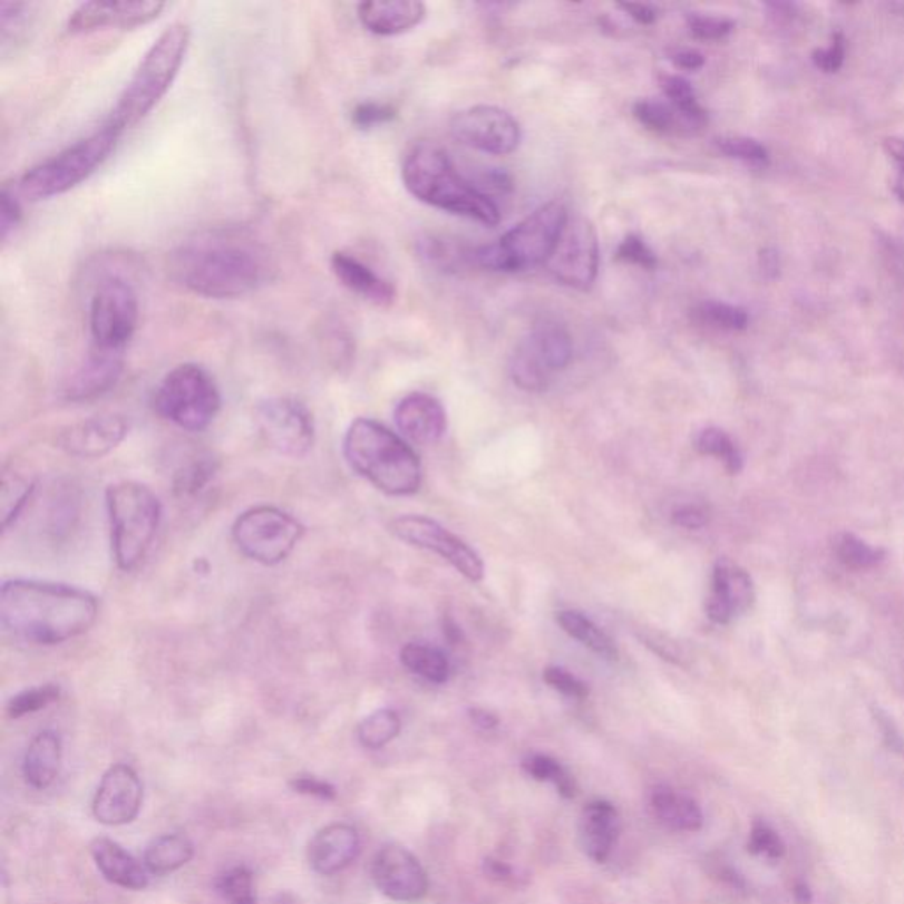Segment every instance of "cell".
Masks as SVG:
<instances>
[{
	"label": "cell",
	"instance_id": "cell-1",
	"mask_svg": "<svg viewBox=\"0 0 904 904\" xmlns=\"http://www.w3.org/2000/svg\"><path fill=\"white\" fill-rule=\"evenodd\" d=\"M171 276L198 298L237 299L268 286L278 274L264 243L243 230H213L187 239L168 260Z\"/></svg>",
	"mask_w": 904,
	"mask_h": 904
},
{
	"label": "cell",
	"instance_id": "cell-2",
	"mask_svg": "<svg viewBox=\"0 0 904 904\" xmlns=\"http://www.w3.org/2000/svg\"><path fill=\"white\" fill-rule=\"evenodd\" d=\"M98 616V597L78 586L17 577L0 589L2 628L30 645H60L81 636Z\"/></svg>",
	"mask_w": 904,
	"mask_h": 904
},
{
	"label": "cell",
	"instance_id": "cell-3",
	"mask_svg": "<svg viewBox=\"0 0 904 904\" xmlns=\"http://www.w3.org/2000/svg\"><path fill=\"white\" fill-rule=\"evenodd\" d=\"M343 456L356 474L391 497L419 492L422 467L416 450L404 437L368 417H359L347 429Z\"/></svg>",
	"mask_w": 904,
	"mask_h": 904
},
{
	"label": "cell",
	"instance_id": "cell-4",
	"mask_svg": "<svg viewBox=\"0 0 904 904\" xmlns=\"http://www.w3.org/2000/svg\"><path fill=\"white\" fill-rule=\"evenodd\" d=\"M401 177L408 193L431 207L470 217L488 226L498 225L500 221V211L495 202L465 181L446 150L437 144H417L405 157Z\"/></svg>",
	"mask_w": 904,
	"mask_h": 904
},
{
	"label": "cell",
	"instance_id": "cell-5",
	"mask_svg": "<svg viewBox=\"0 0 904 904\" xmlns=\"http://www.w3.org/2000/svg\"><path fill=\"white\" fill-rule=\"evenodd\" d=\"M192 43V29L183 22L166 27L145 51L128 84L108 114L107 128L120 133L135 128L174 86Z\"/></svg>",
	"mask_w": 904,
	"mask_h": 904
},
{
	"label": "cell",
	"instance_id": "cell-6",
	"mask_svg": "<svg viewBox=\"0 0 904 904\" xmlns=\"http://www.w3.org/2000/svg\"><path fill=\"white\" fill-rule=\"evenodd\" d=\"M111 553L120 571H135L153 548L163 507L156 493L138 480H120L107 488Z\"/></svg>",
	"mask_w": 904,
	"mask_h": 904
},
{
	"label": "cell",
	"instance_id": "cell-7",
	"mask_svg": "<svg viewBox=\"0 0 904 904\" xmlns=\"http://www.w3.org/2000/svg\"><path fill=\"white\" fill-rule=\"evenodd\" d=\"M570 220L561 202H550L535 208L531 216L509 230L495 244L472 251V262L497 272H518L548 262L562 230Z\"/></svg>",
	"mask_w": 904,
	"mask_h": 904
},
{
	"label": "cell",
	"instance_id": "cell-8",
	"mask_svg": "<svg viewBox=\"0 0 904 904\" xmlns=\"http://www.w3.org/2000/svg\"><path fill=\"white\" fill-rule=\"evenodd\" d=\"M119 138L120 133L103 126L62 153L32 166L18 181V193L30 202H39L71 192L107 162Z\"/></svg>",
	"mask_w": 904,
	"mask_h": 904
},
{
	"label": "cell",
	"instance_id": "cell-9",
	"mask_svg": "<svg viewBox=\"0 0 904 904\" xmlns=\"http://www.w3.org/2000/svg\"><path fill=\"white\" fill-rule=\"evenodd\" d=\"M154 410L163 419L186 431H204L221 410V392L202 366H175L157 386Z\"/></svg>",
	"mask_w": 904,
	"mask_h": 904
},
{
	"label": "cell",
	"instance_id": "cell-10",
	"mask_svg": "<svg viewBox=\"0 0 904 904\" xmlns=\"http://www.w3.org/2000/svg\"><path fill=\"white\" fill-rule=\"evenodd\" d=\"M307 527L286 511L256 506L239 514L232 540L239 552L262 565H278L298 548Z\"/></svg>",
	"mask_w": 904,
	"mask_h": 904
},
{
	"label": "cell",
	"instance_id": "cell-11",
	"mask_svg": "<svg viewBox=\"0 0 904 904\" xmlns=\"http://www.w3.org/2000/svg\"><path fill=\"white\" fill-rule=\"evenodd\" d=\"M140 317L138 295L129 281L119 276L103 280L89 304V331L93 347L124 352L133 340Z\"/></svg>",
	"mask_w": 904,
	"mask_h": 904
},
{
	"label": "cell",
	"instance_id": "cell-12",
	"mask_svg": "<svg viewBox=\"0 0 904 904\" xmlns=\"http://www.w3.org/2000/svg\"><path fill=\"white\" fill-rule=\"evenodd\" d=\"M389 531L414 548L437 553L461 576L467 577L468 582L479 583L485 577V564L479 553L435 519L419 514H405L392 519Z\"/></svg>",
	"mask_w": 904,
	"mask_h": 904
},
{
	"label": "cell",
	"instance_id": "cell-13",
	"mask_svg": "<svg viewBox=\"0 0 904 904\" xmlns=\"http://www.w3.org/2000/svg\"><path fill=\"white\" fill-rule=\"evenodd\" d=\"M546 268L562 285L582 292L594 286L599 272V241L591 221L585 217L567 220Z\"/></svg>",
	"mask_w": 904,
	"mask_h": 904
},
{
	"label": "cell",
	"instance_id": "cell-14",
	"mask_svg": "<svg viewBox=\"0 0 904 904\" xmlns=\"http://www.w3.org/2000/svg\"><path fill=\"white\" fill-rule=\"evenodd\" d=\"M260 431L280 455L299 459L313 449L314 420L310 408L292 396L269 398L256 407Z\"/></svg>",
	"mask_w": 904,
	"mask_h": 904
},
{
	"label": "cell",
	"instance_id": "cell-15",
	"mask_svg": "<svg viewBox=\"0 0 904 904\" xmlns=\"http://www.w3.org/2000/svg\"><path fill=\"white\" fill-rule=\"evenodd\" d=\"M450 135L459 144L493 156L514 153L522 142L518 120L509 111L488 105L458 111L450 120Z\"/></svg>",
	"mask_w": 904,
	"mask_h": 904
},
{
	"label": "cell",
	"instance_id": "cell-16",
	"mask_svg": "<svg viewBox=\"0 0 904 904\" xmlns=\"http://www.w3.org/2000/svg\"><path fill=\"white\" fill-rule=\"evenodd\" d=\"M375 885L383 896L399 903L422 900L429 883L420 862L407 848L398 845L383 846L371 864Z\"/></svg>",
	"mask_w": 904,
	"mask_h": 904
},
{
	"label": "cell",
	"instance_id": "cell-17",
	"mask_svg": "<svg viewBox=\"0 0 904 904\" xmlns=\"http://www.w3.org/2000/svg\"><path fill=\"white\" fill-rule=\"evenodd\" d=\"M144 803V786L133 767L117 764L105 772L94 795L93 813L108 827L132 824Z\"/></svg>",
	"mask_w": 904,
	"mask_h": 904
},
{
	"label": "cell",
	"instance_id": "cell-18",
	"mask_svg": "<svg viewBox=\"0 0 904 904\" xmlns=\"http://www.w3.org/2000/svg\"><path fill=\"white\" fill-rule=\"evenodd\" d=\"M128 434L129 420L126 417L120 414H101L60 429L56 444L72 458L101 459L117 449Z\"/></svg>",
	"mask_w": 904,
	"mask_h": 904
},
{
	"label": "cell",
	"instance_id": "cell-19",
	"mask_svg": "<svg viewBox=\"0 0 904 904\" xmlns=\"http://www.w3.org/2000/svg\"><path fill=\"white\" fill-rule=\"evenodd\" d=\"M163 2H103L94 0L78 6L68 18L69 35H90L103 29H135L159 17Z\"/></svg>",
	"mask_w": 904,
	"mask_h": 904
},
{
	"label": "cell",
	"instance_id": "cell-20",
	"mask_svg": "<svg viewBox=\"0 0 904 904\" xmlns=\"http://www.w3.org/2000/svg\"><path fill=\"white\" fill-rule=\"evenodd\" d=\"M755 603V585L751 576L728 558H719L713 565L712 582L707 597V615L716 624L727 625L731 620L748 612Z\"/></svg>",
	"mask_w": 904,
	"mask_h": 904
},
{
	"label": "cell",
	"instance_id": "cell-21",
	"mask_svg": "<svg viewBox=\"0 0 904 904\" xmlns=\"http://www.w3.org/2000/svg\"><path fill=\"white\" fill-rule=\"evenodd\" d=\"M124 371V352H111L93 347L75 373L66 380L68 401H89L111 391Z\"/></svg>",
	"mask_w": 904,
	"mask_h": 904
},
{
	"label": "cell",
	"instance_id": "cell-22",
	"mask_svg": "<svg viewBox=\"0 0 904 904\" xmlns=\"http://www.w3.org/2000/svg\"><path fill=\"white\" fill-rule=\"evenodd\" d=\"M395 422L407 440L419 446H431L446 435V408L434 396L414 392L399 401Z\"/></svg>",
	"mask_w": 904,
	"mask_h": 904
},
{
	"label": "cell",
	"instance_id": "cell-23",
	"mask_svg": "<svg viewBox=\"0 0 904 904\" xmlns=\"http://www.w3.org/2000/svg\"><path fill=\"white\" fill-rule=\"evenodd\" d=\"M361 852V839L352 825L332 824L314 834L308 861L314 873L332 876L347 869Z\"/></svg>",
	"mask_w": 904,
	"mask_h": 904
},
{
	"label": "cell",
	"instance_id": "cell-24",
	"mask_svg": "<svg viewBox=\"0 0 904 904\" xmlns=\"http://www.w3.org/2000/svg\"><path fill=\"white\" fill-rule=\"evenodd\" d=\"M357 17L366 30L377 36H398L419 26L426 17V6L416 0H377L362 2Z\"/></svg>",
	"mask_w": 904,
	"mask_h": 904
},
{
	"label": "cell",
	"instance_id": "cell-25",
	"mask_svg": "<svg viewBox=\"0 0 904 904\" xmlns=\"http://www.w3.org/2000/svg\"><path fill=\"white\" fill-rule=\"evenodd\" d=\"M331 269L344 289L375 307L389 308L396 301V289L392 283L378 276L373 269L350 253L336 251L331 256Z\"/></svg>",
	"mask_w": 904,
	"mask_h": 904
},
{
	"label": "cell",
	"instance_id": "cell-26",
	"mask_svg": "<svg viewBox=\"0 0 904 904\" xmlns=\"http://www.w3.org/2000/svg\"><path fill=\"white\" fill-rule=\"evenodd\" d=\"M90 855L99 873L117 887L144 891L149 885V871L145 864L136 861L119 843L108 837H98L90 845Z\"/></svg>",
	"mask_w": 904,
	"mask_h": 904
},
{
	"label": "cell",
	"instance_id": "cell-27",
	"mask_svg": "<svg viewBox=\"0 0 904 904\" xmlns=\"http://www.w3.org/2000/svg\"><path fill=\"white\" fill-rule=\"evenodd\" d=\"M620 833V818L613 804L594 800L583 807L580 816V840L585 854L594 862H606Z\"/></svg>",
	"mask_w": 904,
	"mask_h": 904
},
{
	"label": "cell",
	"instance_id": "cell-28",
	"mask_svg": "<svg viewBox=\"0 0 904 904\" xmlns=\"http://www.w3.org/2000/svg\"><path fill=\"white\" fill-rule=\"evenodd\" d=\"M62 765V739L54 730L39 731L23 756V777L36 790L54 785Z\"/></svg>",
	"mask_w": 904,
	"mask_h": 904
},
{
	"label": "cell",
	"instance_id": "cell-29",
	"mask_svg": "<svg viewBox=\"0 0 904 904\" xmlns=\"http://www.w3.org/2000/svg\"><path fill=\"white\" fill-rule=\"evenodd\" d=\"M650 807L654 811L659 824L680 830V833H697L703 827V813L691 797L677 794L670 786H658L650 795Z\"/></svg>",
	"mask_w": 904,
	"mask_h": 904
},
{
	"label": "cell",
	"instance_id": "cell-30",
	"mask_svg": "<svg viewBox=\"0 0 904 904\" xmlns=\"http://www.w3.org/2000/svg\"><path fill=\"white\" fill-rule=\"evenodd\" d=\"M195 855L192 839L184 834H163L145 848L144 864L150 875H171L186 866Z\"/></svg>",
	"mask_w": 904,
	"mask_h": 904
},
{
	"label": "cell",
	"instance_id": "cell-31",
	"mask_svg": "<svg viewBox=\"0 0 904 904\" xmlns=\"http://www.w3.org/2000/svg\"><path fill=\"white\" fill-rule=\"evenodd\" d=\"M509 373L513 382L527 392H541L548 389L553 378L548 366L534 349V344L528 341V338H523L511 356Z\"/></svg>",
	"mask_w": 904,
	"mask_h": 904
},
{
	"label": "cell",
	"instance_id": "cell-32",
	"mask_svg": "<svg viewBox=\"0 0 904 904\" xmlns=\"http://www.w3.org/2000/svg\"><path fill=\"white\" fill-rule=\"evenodd\" d=\"M535 350L541 353L543 361L553 375L571 364L573 359V340L570 332L556 322H543L535 325L534 331L527 336Z\"/></svg>",
	"mask_w": 904,
	"mask_h": 904
},
{
	"label": "cell",
	"instance_id": "cell-33",
	"mask_svg": "<svg viewBox=\"0 0 904 904\" xmlns=\"http://www.w3.org/2000/svg\"><path fill=\"white\" fill-rule=\"evenodd\" d=\"M556 624L564 629V633L570 634L574 640L580 641L586 649H591L594 654L601 658L616 659L615 643L612 638L604 633L603 629L592 622L589 616L583 613L574 612V610H564V612L556 613Z\"/></svg>",
	"mask_w": 904,
	"mask_h": 904
},
{
	"label": "cell",
	"instance_id": "cell-34",
	"mask_svg": "<svg viewBox=\"0 0 904 904\" xmlns=\"http://www.w3.org/2000/svg\"><path fill=\"white\" fill-rule=\"evenodd\" d=\"M401 664L414 675L422 677L434 684H446L450 675V662L441 650L425 643H408L399 652Z\"/></svg>",
	"mask_w": 904,
	"mask_h": 904
},
{
	"label": "cell",
	"instance_id": "cell-35",
	"mask_svg": "<svg viewBox=\"0 0 904 904\" xmlns=\"http://www.w3.org/2000/svg\"><path fill=\"white\" fill-rule=\"evenodd\" d=\"M36 492V480L20 470H4L0 488V514L2 528L8 531L26 509Z\"/></svg>",
	"mask_w": 904,
	"mask_h": 904
},
{
	"label": "cell",
	"instance_id": "cell-36",
	"mask_svg": "<svg viewBox=\"0 0 904 904\" xmlns=\"http://www.w3.org/2000/svg\"><path fill=\"white\" fill-rule=\"evenodd\" d=\"M634 117L641 126L659 135H682V120L679 110L670 101L661 99H640L633 108Z\"/></svg>",
	"mask_w": 904,
	"mask_h": 904
},
{
	"label": "cell",
	"instance_id": "cell-37",
	"mask_svg": "<svg viewBox=\"0 0 904 904\" xmlns=\"http://www.w3.org/2000/svg\"><path fill=\"white\" fill-rule=\"evenodd\" d=\"M694 447L700 455L718 458L731 476L739 474L743 468L742 453L735 446L730 435L721 428L701 429L694 438Z\"/></svg>",
	"mask_w": 904,
	"mask_h": 904
},
{
	"label": "cell",
	"instance_id": "cell-38",
	"mask_svg": "<svg viewBox=\"0 0 904 904\" xmlns=\"http://www.w3.org/2000/svg\"><path fill=\"white\" fill-rule=\"evenodd\" d=\"M401 719L392 709H380L362 719L357 727V739L366 749H382L398 737Z\"/></svg>",
	"mask_w": 904,
	"mask_h": 904
},
{
	"label": "cell",
	"instance_id": "cell-39",
	"mask_svg": "<svg viewBox=\"0 0 904 904\" xmlns=\"http://www.w3.org/2000/svg\"><path fill=\"white\" fill-rule=\"evenodd\" d=\"M694 317L709 328L719 331L740 332L749 325V314L743 308L727 304V302L706 301L698 304Z\"/></svg>",
	"mask_w": 904,
	"mask_h": 904
},
{
	"label": "cell",
	"instance_id": "cell-40",
	"mask_svg": "<svg viewBox=\"0 0 904 904\" xmlns=\"http://www.w3.org/2000/svg\"><path fill=\"white\" fill-rule=\"evenodd\" d=\"M523 769L537 781H548L556 786L562 797L573 798L576 795V783L573 776L552 756L531 755L523 761Z\"/></svg>",
	"mask_w": 904,
	"mask_h": 904
},
{
	"label": "cell",
	"instance_id": "cell-41",
	"mask_svg": "<svg viewBox=\"0 0 904 904\" xmlns=\"http://www.w3.org/2000/svg\"><path fill=\"white\" fill-rule=\"evenodd\" d=\"M836 555L849 570L866 571L885 558V550L871 546L857 535L843 534L836 543Z\"/></svg>",
	"mask_w": 904,
	"mask_h": 904
},
{
	"label": "cell",
	"instance_id": "cell-42",
	"mask_svg": "<svg viewBox=\"0 0 904 904\" xmlns=\"http://www.w3.org/2000/svg\"><path fill=\"white\" fill-rule=\"evenodd\" d=\"M60 688L57 684H41L36 688L18 692L8 701L6 712L11 719H22L30 713L39 712L56 703L60 698Z\"/></svg>",
	"mask_w": 904,
	"mask_h": 904
},
{
	"label": "cell",
	"instance_id": "cell-43",
	"mask_svg": "<svg viewBox=\"0 0 904 904\" xmlns=\"http://www.w3.org/2000/svg\"><path fill=\"white\" fill-rule=\"evenodd\" d=\"M216 474V461L213 458L193 459L192 464L175 474L174 492L177 497H193L208 485Z\"/></svg>",
	"mask_w": 904,
	"mask_h": 904
},
{
	"label": "cell",
	"instance_id": "cell-44",
	"mask_svg": "<svg viewBox=\"0 0 904 904\" xmlns=\"http://www.w3.org/2000/svg\"><path fill=\"white\" fill-rule=\"evenodd\" d=\"M217 891L230 904H256L253 873L246 866H235L217 878Z\"/></svg>",
	"mask_w": 904,
	"mask_h": 904
},
{
	"label": "cell",
	"instance_id": "cell-45",
	"mask_svg": "<svg viewBox=\"0 0 904 904\" xmlns=\"http://www.w3.org/2000/svg\"><path fill=\"white\" fill-rule=\"evenodd\" d=\"M716 147L725 156L733 157L751 166L769 165V150L760 142L749 136H721L716 138Z\"/></svg>",
	"mask_w": 904,
	"mask_h": 904
},
{
	"label": "cell",
	"instance_id": "cell-46",
	"mask_svg": "<svg viewBox=\"0 0 904 904\" xmlns=\"http://www.w3.org/2000/svg\"><path fill=\"white\" fill-rule=\"evenodd\" d=\"M748 849L752 855H764V857L779 861L785 855L786 846L781 836L770 825L765 822H756L749 834Z\"/></svg>",
	"mask_w": 904,
	"mask_h": 904
},
{
	"label": "cell",
	"instance_id": "cell-47",
	"mask_svg": "<svg viewBox=\"0 0 904 904\" xmlns=\"http://www.w3.org/2000/svg\"><path fill=\"white\" fill-rule=\"evenodd\" d=\"M688 26L692 38L701 39V41H719V39L727 38L735 29V22L730 18L703 13H689Z\"/></svg>",
	"mask_w": 904,
	"mask_h": 904
},
{
	"label": "cell",
	"instance_id": "cell-48",
	"mask_svg": "<svg viewBox=\"0 0 904 904\" xmlns=\"http://www.w3.org/2000/svg\"><path fill=\"white\" fill-rule=\"evenodd\" d=\"M616 259L625 264L638 265L641 269H655L658 256L650 250L649 244L638 235H628L616 250Z\"/></svg>",
	"mask_w": 904,
	"mask_h": 904
},
{
	"label": "cell",
	"instance_id": "cell-49",
	"mask_svg": "<svg viewBox=\"0 0 904 904\" xmlns=\"http://www.w3.org/2000/svg\"><path fill=\"white\" fill-rule=\"evenodd\" d=\"M30 6L22 2H4L0 6V29L2 47H8L11 39H17L29 22Z\"/></svg>",
	"mask_w": 904,
	"mask_h": 904
},
{
	"label": "cell",
	"instance_id": "cell-50",
	"mask_svg": "<svg viewBox=\"0 0 904 904\" xmlns=\"http://www.w3.org/2000/svg\"><path fill=\"white\" fill-rule=\"evenodd\" d=\"M543 679L550 688L555 691L562 692L565 697L577 698V700H585L589 697V686L583 680L574 677L570 671L564 668L550 667L544 670Z\"/></svg>",
	"mask_w": 904,
	"mask_h": 904
},
{
	"label": "cell",
	"instance_id": "cell-51",
	"mask_svg": "<svg viewBox=\"0 0 904 904\" xmlns=\"http://www.w3.org/2000/svg\"><path fill=\"white\" fill-rule=\"evenodd\" d=\"M396 117L395 107L386 103L366 101L357 105L352 111V123L359 129H371L391 123Z\"/></svg>",
	"mask_w": 904,
	"mask_h": 904
},
{
	"label": "cell",
	"instance_id": "cell-52",
	"mask_svg": "<svg viewBox=\"0 0 904 904\" xmlns=\"http://www.w3.org/2000/svg\"><path fill=\"white\" fill-rule=\"evenodd\" d=\"M845 57L846 43L845 38L840 35L834 36L828 47L813 51V62H815L816 68L822 69L824 72L839 71L840 66L845 62Z\"/></svg>",
	"mask_w": 904,
	"mask_h": 904
},
{
	"label": "cell",
	"instance_id": "cell-53",
	"mask_svg": "<svg viewBox=\"0 0 904 904\" xmlns=\"http://www.w3.org/2000/svg\"><path fill=\"white\" fill-rule=\"evenodd\" d=\"M22 205L18 202V196L4 187L0 193V232L4 241H8L9 235L22 223Z\"/></svg>",
	"mask_w": 904,
	"mask_h": 904
},
{
	"label": "cell",
	"instance_id": "cell-54",
	"mask_svg": "<svg viewBox=\"0 0 904 904\" xmlns=\"http://www.w3.org/2000/svg\"><path fill=\"white\" fill-rule=\"evenodd\" d=\"M873 712H875V721L878 725L879 733H882L883 742L892 752H896L904 760V735L901 733L896 722L882 709H875Z\"/></svg>",
	"mask_w": 904,
	"mask_h": 904
},
{
	"label": "cell",
	"instance_id": "cell-55",
	"mask_svg": "<svg viewBox=\"0 0 904 904\" xmlns=\"http://www.w3.org/2000/svg\"><path fill=\"white\" fill-rule=\"evenodd\" d=\"M290 788L295 794L310 795V797L322 798V800H334L336 788L331 783L323 781L319 777L301 776L290 781Z\"/></svg>",
	"mask_w": 904,
	"mask_h": 904
},
{
	"label": "cell",
	"instance_id": "cell-56",
	"mask_svg": "<svg viewBox=\"0 0 904 904\" xmlns=\"http://www.w3.org/2000/svg\"><path fill=\"white\" fill-rule=\"evenodd\" d=\"M883 150L896 165V181H894V193L904 204V138L891 136L883 142Z\"/></svg>",
	"mask_w": 904,
	"mask_h": 904
},
{
	"label": "cell",
	"instance_id": "cell-57",
	"mask_svg": "<svg viewBox=\"0 0 904 904\" xmlns=\"http://www.w3.org/2000/svg\"><path fill=\"white\" fill-rule=\"evenodd\" d=\"M709 513L700 506H682L671 514V522L686 531H701L709 525Z\"/></svg>",
	"mask_w": 904,
	"mask_h": 904
},
{
	"label": "cell",
	"instance_id": "cell-58",
	"mask_svg": "<svg viewBox=\"0 0 904 904\" xmlns=\"http://www.w3.org/2000/svg\"><path fill=\"white\" fill-rule=\"evenodd\" d=\"M670 59L671 62L675 65V68L684 69V71H698V69L706 66V57H703V54L698 50H692V48H680V50H675L671 54Z\"/></svg>",
	"mask_w": 904,
	"mask_h": 904
},
{
	"label": "cell",
	"instance_id": "cell-59",
	"mask_svg": "<svg viewBox=\"0 0 904 904\" xmlns=\"http://www.w3.org/2000/svg\"><path fill=\"white\" fill-rule=\"evenodd\" d=\"M625 14L633 18L634 22L641 26H652L658 20V9L647 4H620L619 6Z\"/></svg>",
	"mask_w": 904,
	"mask_h": 904
},
{
	"label": "cell",
	"instance_id": "cell-60",
	"mask_svg": "<svg viewBox=\"0 0 904 904\" xmlns=\"http://www.w3.org/2000/svg\"><path fill=\"white\" fill-rule=\"evenodd\" d=\"M758 265H760L761 274H764L767 280H776V278L779 276L781 262H779L777 251L772 250V247H765V250L760 251V256H758Z\"/></svg>",
	"mask_w": 904,
	"mask_h": 904
},
{
	"label": "cell",
	"instance_id": "cell-61",
	"mask_svg": "<svg viewBox=\"0 0 904 904\" xmlns=\"http://www.w3.org/2000/svg\"><path fill=\"white\" fill-rule=\"evenodd\" d=\"M645 645H649L650 649L654 650L655 654L661 655L662 659H667V661L670 662H679V649H677L673 643H670V641L662 640V636H659V634L647 636Z\"/></svg>",
	"mask_w": 904,
	"mask_h": 904
},
{
	"label": "cell",
	"instance_id": "cell-62",
	"mask_svg": "<svg viewBox=\"0 0 904 904\" xmlns=\"http://www.w3.org/2000/svg\"><path fill=\"white\" fill-rule=\"evenodd\" d=\"M470 719L476 727H479L480 730H493V728L498 727V718L495 713L488 712L485 709H472Z\"/></svg>",
	"mask_w": 904,
	"mask_h": 904
},
{
	"label": "cell",
	"instance_id": "cell-63",
	"mask_svg": "<svg viewBox=\"0 0 904 904\" xmlns=\"http://www.w3.org/2000/svg\"><path fill=\"white\" fill-rule=\"evenodd\" d=\"M486 873H488L492 878L500 879V882L502 879H507L511 876V869L506 866V864H504V862L492 861V858L486 861Z\"/></svg>",
	"mask_w": 904,
	"mask_h": 904
},
{
	"label": "cell",
	"instance_id": "cell-64",
	"mask_svg": "<svg viewBox=\"0 0 904 904\" xmlns=\"http://www.w3.org/2000/svg\"><path fill=\"white\" fill-rule=\"evenodd\" d=\"M795 900H797L800 904L811 903L813 896L809 887L804 885V883H798L797 887H795Z\"/></svg>",
	"mask_w": 904,
	"mask_h": 904
}]
</instances>
